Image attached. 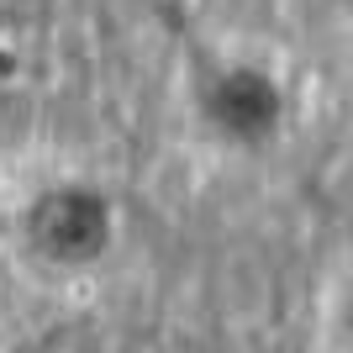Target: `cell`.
<instances>
[{"mask_svg": "<svg viewBox=\"0 0 353 353\" xmlns=\"http://www.w3.org/2000/svg\"><path fill=\"white\" fill-rule=\"evenodd\" d=\"M111 232H117V221H111L105 195L85 190V185L43 190L27 206V243L48 264H95L111 248Z\"/></svg>", "mask_w": 353, "mask_h": 353, "instance_id": "obj_1", "label": "cell"}, {"mask_svg": "<svg viewBox=\"0 0 353 353\" xmlns=\"http://www.w3.org/2000/svg\"><path fill=\"white\" fill-rule=\"evenodd\" d=\"M201 111L216 132L237 137V143H264L285 117V95L264 69L237 63V69H221L201 85Z\"/></svg>", "mask_w": 353, "mask_h": 353, "instance_id": "obj_2", "label": "cell"}, {"mask_svg": "<svg viewBox=\"0 0 353 353\" xmlns=\"http://www.w3.org/2000/svg\"><path fill=\"white\" fill-rule=\"evenodd\" d=\"M16 353H27V348H16Z\"/></svg>", "mask_w": 353, "mask_h": 353, "instance_id": "obj_3", "label": "cell"}]
</instances>
